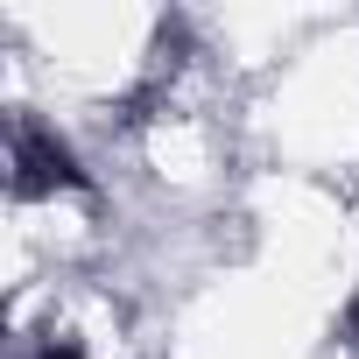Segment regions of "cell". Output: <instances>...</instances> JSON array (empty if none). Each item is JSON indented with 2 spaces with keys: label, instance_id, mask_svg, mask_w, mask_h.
Instances as JSON below:
<instances>
[{
  "label": "cell",
  "instance_id": "3",
  "mask_svg": "<svg viewBox=\"0 0 359 359\" xmlns=\"http://www.w3.org/2000/svg\"><path fill=\"white\" fill-rule=\"evenodd\" d=\"M352 331H359V310H352Z\"/></svg>",
  "mask_w": 359,
  "mask_h": 359
},
{
  "label": "cell",
  "instance_id": "1",
  "mask_svg": "<svg viewBox=\"0 0 359 359\" xmlns=\"http://www.w3.org/2000/svg\"><path fill=\"white\" fill-rule=\"evenodd\" d=\"M8 162H15V191H85V169H78V155L50 134V127H36V120H15V134H8Z\"/></svg>",
  "mask_w": 359,
  "mask_h": 359
},
{
  "label": "cell",
  "instance_id": "2",
  "mask_svg": "<svg viewBox=\"0 0 359 359\" xmlns=\"http://www.w3.org/2000/svg\"><path fill=\"white\" fill-rule=\"evenodd\" d=\"M36 359H85V352H78L71 338H43V352H36Z\"/></svg>",
  "mask_w": 359,
  "mask_h": 359
}]
</instances>
